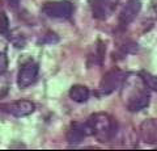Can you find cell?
Returning a JSON list of instances; mask_svg holds the SVG:
<instances>
[{
  "label": "cell",
  "instance_id": "2",
  "mask_svg": "<svg viewBox=\"0 0 157 151\" xmlns=\"http://www.w3.org/2000/svg\"><path fill=\"white\" fill-rule=\"evenodd\" d=\"M90 135H93L98 142L107 143L114 138L117 131V124L114 118L104 112L92 114L86 121Z\"/></svg>",
  "mask_w": 157,
  "mask_h": 151
},
{
  "label": "cell",
  "instance_id": "7",
  "mask_svg": "<svg viewBox=\"0 0 157 151\" xmlns=\"http://www.w3.org/2000/svg\"><path fill=\"white\" fill-rule=\"evenodd\" d=\"M140 9L141 3L139 0H128L119 13V24L122 26H127L137 17V14L140 13Z\"/></svg>",
  "mask_w": 157,
  "mask_h": 151
},
{
  "label": "cell",
  "instance_id": "10",
  "mask_svg": "<svg viewBox=\"0 0 157 151\" xmlns=\"http://www.w3.org/2000/svg\"><path fill=\"white\" fill-rule=\"evenodd\" d=\"M89 95H90L89 89L85 85H81V84L72 85L70 89V97L73 101H76V103H85L89 99Z\"/></svg>",
  "mask_w": 157,
  "mask_h": 151
},
{
  "label": "cell",
  "instance_id": "1",
  "mask_svg": "<svg viewBox=\"0 0 157 151\" xmlns=\"http://www.w3.org/2000/svg\"><path fill=\"white\" fill-rule=\"evenodd\" d=\"M121 88L122 99L130 112H139L149 105V88L147 87L141 75H126Z\"/></svg>",
  "mask_w": 157,
  "mask_h": 151
},
{
  "label": "cell",
  "instance_id": "9",
  "mask_svg": "<svg viewBox=\"0 0 157 151\" xmlns=\"http://www.w3.org/2000/svg\"><path fill=\"white\" fill-rule=\"evenodd\" d=\"M139 134L143 142L151 145L157 143V118H149L141 122Z\"/></svg>",
  "mask_w": 157,
  "mask_h": 151
},
{
  "label": "cell",
  "instance_id": "11",
  "mask_svg": "<svg viewBox=\"0 0 157 151\" xmlns=\"http://www.w3.org/2000/svg\"><path fill=\"white\" fill-rule=\"evenodd\" d=\"M9 87H11V83H9V77L6 72H0V97H4L8 91Z\"/></svg>",
  "mask_w": 157,
  "mask_h": 151
},
{
  "label": "cell",
  "instance_id": "3",
  "mask_svg": "<svg viewBox=\"0 0 157 151\" xmlns=\"http://www.w3.org/2000/svg\"><path fill=\"white\" fill-rule=\"evenodd\" d=\"M124 72L118 70V69H113L110 71H107L106 74L102 76V80L100 83V93L101 95H110L118 88H121L122 83L124 80Z\"/></svg>",
  "mask_w": 157,
  "mask_h": 151
},
{
  "label": "cell",
  "instance_id": "6",
  "mask_svg": "<svg viewBox=\"0 0 157 151\" xmlns=\"http://www.w3.org/2000/svg\"><path fill=\"white\" fill-rule=\"evenodd\" d=\"M2 109L14 117H26L36 110V105L30 100H16L2 105Z\"/></svg>",
  "mask_w": 157,
  "mask_h": 151
},
{
  "label": "cell",
  "instance_id": "13",
  "mask_svg": "<svg viewBox=\"0 0 157 151\" xmlns=\"http://www.w3.org/2000/svg\"><path fill=\"white\" fill-rule=\"evenodd\" d=\"M0 34L2 36H9V20L4 12H0Z\"/></svg>",
  "mask_w": 157,
  "mask_h": 151
},
{
  "label": "cell",
  "instance_id": "5",
  "mask_svg": "<svg viewBox=\"0 0 157 151\" xmlns=\"http://www.w3.org/2000/svg\"><path fill=\"white\" fill-rule=\"evenodd\" d=\"M38 63L34 61H28L21 66V69L18 71L17 75V85L21 89L28 88L32 84H34L38 77Z\"/></svg>",
  "mask_w": 157,
  "mask_h": 151
},
{
  "label": "cell",
  "instance_id": "15",
  "mask_svg": "<svg viewBox=\"0 0 157 151\" xmlns=\"http://www.w3.org/2000/svg\"><path fill=\"white\" fill-rule=\"evenodd\" d=\"M7 2L9 3V6L13 7V8H16L18 4H20V0H7Z\"/></svg>",
  "mask_w": 157,
  "mask_h": 151
},
{
  "label": "cell",
  "instance_id": "14",
  "mask_svg": "<svg viewBox=\"0 0 157 151\" xmlns=\"http://www.w3.org/2000/svg\"><path fill=\"white\" fill-rule=\"evenodd\" d=\"M7 66H8V59L4 53L0 51V72H6L7 70Z\"/></svg>",
  "mask_w": 157,
  "mask_h": 151
},
{
  "label": "cell",
  "instance_id": "4",
  "mask_svg": "<svg viewBox=\"0 0 157 151\" xmlns=\"http://www.w3.org/2000/svg\"><path fill=\"white\" fill-rule=\"evenodd\" d=\"M42 12L47 17L52 18H70L73 12V7L70 2H66V0L47 2L42 6Z\"/></svg>",
  "mask_w": 157,
  "mask_h": 151
},
{
  "label": "cell",
  "instance_id": "12",
  "mask_svg": "<svg viewBox=\"0 0 157 151\" xmlns=\"http://www.w3.org/2000/svg\"><path fill=\"white\" fill-rule=\"evenodd\" d=\"M141 77H143V80L145 81V84L149 89L157 92V75H152V74H148V72H143V74H141Z\"/></svg>",
  "mask_w": 157,
  "mask_h": 151
},
{
  "label": "cell",
  "instance_id": "8",
  "mask_svg": "<svg viewBox=\"0 0 157 151\" xmlns=\"http://www.w3.org/2000/svg\"><path fill=\"white\" fill-rule=\"evenodd\" d=\"M90 135L86 122H72L67 130V142L71 145H77L84 141L85 137Z\"/></svg>",
  "mask_w": 157,
  "mask_h": 151
}]
</instances>
